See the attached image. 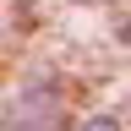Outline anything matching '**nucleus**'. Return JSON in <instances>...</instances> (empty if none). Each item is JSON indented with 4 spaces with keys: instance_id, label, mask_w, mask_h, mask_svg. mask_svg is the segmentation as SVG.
I'll use <instances>...</instances> for the list:
<instances>
[{
    "instance_id": "obj_2",
    "label": "nucleus",
    "mask_w": 131,
    "mask_h": 131,
    "mask_svg": "<svg viewBox=\"0 0 131 131\" xmlns=\"http://www.w3.org/2000/svg\"><path fill=\"white\" fill-rule=\"evenodd\" d=\"M0 131H38V126H27V120H16V115H6V120H0Z\"/></svg>"
},
{
    "instance_id": "obj_1",
    "label": "nucleus",
    "mask_w": 131,
    "mask_h": 131,
    "mask_svg": "<svg viewBox=\"0 0 131 131\" xmlns=\"http://www.w3.org/2000/svg\"><path fill=\"white\" fill-rule=\"evenodd\" d=\"M82 131H120V126H115V120H109V115H93V120H88V126H82Z\"/></svg>"
}]
</instances>
